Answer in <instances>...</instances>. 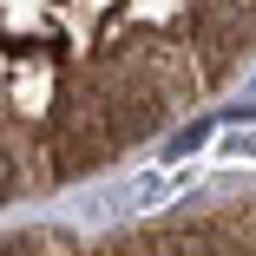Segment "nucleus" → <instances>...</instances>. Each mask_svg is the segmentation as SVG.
Wrapping results in <instances>:
<instances>
[{
	"label": "nucleus",
	"mask_w": 256,
	"mask_h": 256,
	"mask_svg": "<svg viewBox=\"0 0 256 256\" xmlns=\"http://www.w3.org/2000/svg\"><path fill=\"white\" fill-rule=\"evenodd\" d=\"M0 256H66V243L60 236H7V243H0Z\"/></svg>",
	"instance_id": "obj_1"
},
{
	"label": "nucleus",
	"mask_w": 256,
	"mask_h": 256,
	"mask_svg": "<svg viewBox=\"0 0 256 256\" xmlns=\"http://www.w3.org/2000/svg\"><path fill=\"white\" fill-rule=\"evenodd\" d=\"M7 197H14V158L0 151V204H7Z\"/></svg>",
	"instance_id": "obj_2"
},
{
	"label": "nucleus",
	"mask_w": 256,
	"mask_h": 256,
	"mask_svg": "<svg viewBox=\"0 0 256 256\" xmlns=\"http://www.w3.org/2000/svg\"><path fill=\"white\" fill-rule=\"evenodd\" d=\"M112 256H132V250H112Z\"/></svg>",
	"instance_id": "obj_3"
}]
</instances>
